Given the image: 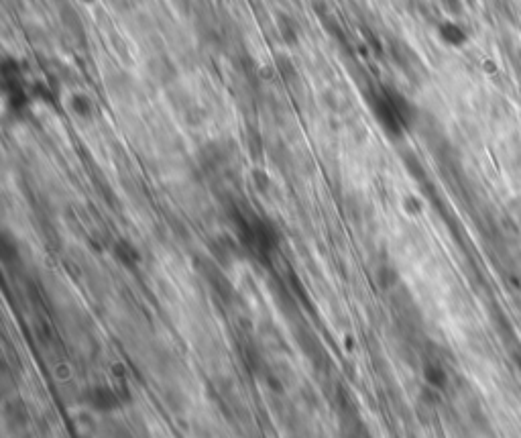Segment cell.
<instances>
[{"label": "cell", "instance_id": "2", "mask_svg": "<svg viewBox=\"0 0 521 438\" xmlns=\"http://www.w3.org/2000/svg\"><path fill=\"white\" fill-rule=\"evenodd\" d=\"M86 406L98 414H110L117 412L125 404V396L119 388L110 386V383H100V386H92L86 396Z\"/></svg>", "mask_w": 521, "mask_h": 438}, {"label": "cell", "instance_id": "1", "mask_svg": "<svg viewBox=\"0 0 521 438\" xmlns=\"http://www.w3.org/2000/svg\"><path fill=\"white\" fill-rule=\"evenodd\" d=\"M241 243L245 251L261 265H269L273 259V253L277 249V233L273 231L271 225L263 221H251L241 227Z\"/></svg>", "mask_w": 521, "mask_h": 438}]
</instances>
